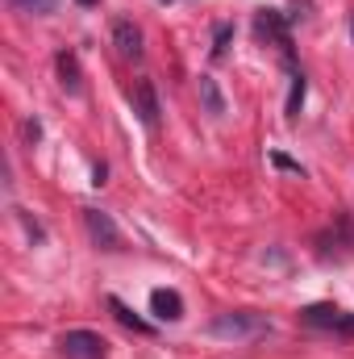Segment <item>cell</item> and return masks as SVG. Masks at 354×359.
Segmentation results:
<instances>
[{"label":"cell","instance_id":"obj_1","mask_svg":"<svg viewBox=\"0 0 354 359\" xmlns=\"http://www.w3.org/2000/svg\"><path fill=\"white\" fill-rule=\"evenodd\" d=\"M208 334L213 339H234V343H255L271 334V318L255 313V309H229V313H217L208 322Z\"/></svg>","mask_w":354,"mask_h":359},{"label":"cell","instance_id":"obj_2","mask_svg":"<svg viewBox=\"0 0 354 359\" xmlns=\"http://www.w3.org/2000/svg\"><path fill=\"white\" fill-rule=\"evenodd\" d=\"M313 247H317V259H325V264L351 259L354 255V217L351 213H334V222L313 238Z\"/></svg>","mask_w":354,"mask_h":359},{"label":"cell","instance_id":"obj_3","mask_svg":"<svg viewBox=\"0 0 354 359\" xmlns=\"http://www.w3.org/2000/svg\"><path fill=\"white\" fill-rule=\"evenodd\" d=\"M255 34L279 50V59H283L288 72L296 67V59H292V21H288L279 8H259V13H255Z\"/></svg>","mask_w":354,"mask_h":359},{"label":"cell","instance_id":"obj_4","mask_svg":"<svg viewBox=\"0 0 354 359\" xmlns=\"http://www.w3.org/2000/svg\"><path fill=\"white\" fill-rule=\"evenodd\" d=\"M300 322L313 330H330V334H354V313L338 309V305H304Z\"/></svg>","mask_w":354,"mask_h":359},{"label":"cell","instance_id":"obj_5","mask_svg":"<svg viewBox=\"0 0 354 359\" xmlns=\"http://www.w3.org/2000/svg\"><path fill=\"white\" fill-rule=\"evenodd\" d=\"M59 351H63V359H104L108 355V339L96 334V330H67L59 339Z\"/></svg>","mask_w":354,"mask_h":359},{"label":"cell","instance_id":"obj_6","mask_svg":"<svg viewBox=\"0 0 354 359\" xmlns=\"http://www.w3.org/2000/svg\"><path fill=\"white\" fill-rule=\"evenodd\" d=\"M84 226H88L92 243H96L100 251H121V247H125V238H121L117 222H113L104 209H84Z\"/></svg>","mask_w":354,"mask_h":359},{"label":"cell","instance_id":"obj_7","mask_svg":"<svg viewBox=\"0 0 354 359\" xmlns=\"http://www.w3.org/2000/svg\"><path fill=\"white\" fill-rule=\"evenodd\" d=\"M129 96H134V109H138L142 126H150V130H155V126H159V113H163V109H159V92H155V80H150V76L134 80V92H129Z\"/></svg>","mask_w":354,"mask_h":359},{"label":"cell","instance_id":"obj_8","mask_svg":"<svg viewBox=\"0 0 354 359\" xmlns=\"http://www.w3.org/2000/svg\"><path fill=\"white\" fill-rule=\"evenodd\" d=\"M55 72H59V84H63V92H71V96H80V92H84L80 59H76L71 50H59V55H55Z\"/></svg>","mask_w":354,"mask_h":359},{"label":"cell","instance_id":"obj_9","mask_svg":"<svg viewBox=\"0 0 354 359\" xmlns=\"http://www.w3.org/2000/svg\"><path fill=\"white\" fill-rule=\"evenodd\" d=\"M113 46L125 55V59H142V29L134 21H117L113 25Z\"/></svg>","mask_w":354,"mask_h":359},{"label":"cell","instance_id":"obj_10","mask_svg":"<svg viewBox=\"0 0 354 359\" xmlns=\"http://www.w3.org/2000/svg\"><path fill=\"white\" fill-rule=\"evenodd\" d=\"M150 313L163 318V322H179L183 318V301H179L176 288H155L150 292Z\"/></svg>","mask_w":354,"mask_h":359},{"label":"cell","instance_id":"obj_11","mask_svg":"<svg viewBox=\"0 0 354 359\" xmlns=\"http://www.w3.org/2000/svg\"><path fill=\"white\" fill-rule=\"evenodd\" d=\"M108 309H113V318H117L121 326H129L134 334H155V326H150L146 318H138V313H134V309H129L121 297H108Z\"/></svg>","mask_w":354,"mask_h":359},{"label":"cell","instance_id":"obj_12","mask_svg":"<svg viewBox=\"0 0 354 359\" xmlns=\"http://www.w3.org/2000/svg\"><path fill=\"white\" fill-rule=\"evenodd\" d=\"M200 100H204V109L213 113V117H221L225 113V96L217 88V80L213 76H200Z\"/></svg>","mask_w":354,"mask_h":359},{"label":"cell","instance_id":"obj_13","mask_svg":"<svg viewBox=\"0 0 354 359\" xmlns=\"http://www.w3.org/2000/svg\"><path fill=\"white\" fill-rule=\"evenodd\" d=\"M288 76H292V92H288V117H300V104H304V88H309V84H304V72H300V67H292Z\"/></svg>","mask_w":354,"mask_h":359},{"label":"cell","instance_id":"obj_14","mask_svg":"<svg viewBox=\"0 0 354 359\" xmlns=\"http://www.w3.org/2000/svg\"><path fill=\"white\" fill-rule=\"evenodd\" d=\"M17 13H34V17H46V13H55V4L59 0H8Z\"/></svg>","mask_w":354,"mask_h":359},{"label":"cell","instance_id":"obj_15","mask_svg":"<svg viewBox=\"0 0 354 359\" xmlns=\"http://www.w3.org/2000/svg\"><path fill=\"white\" fill-rule=\"evenodd\" d=\"M229 42H234V25L225 21V25H217V29H213V59H221Z\"/></svg>","mask_w":354,"mask_h":359},{"label":"cell","instance_id":"obj_16","mask_svg":"<svg viewBox=\"0 0 354 359\" xmlns=\"http://www.w3.org/2000/svg\"><path fill=\"white\" fill-rule=\"evenodd\" d=\"M271 163H275V168H283V172H292V176H304V168H300L296 159H288V155H279V151H271Z\"/></svg>","mask_w":354,"mask_h":359},{"label":"cell","instance_id":"obj_17","mask_svg":"<svg viewBox=\"0 0 354 359\" xmlns=\"http://www.w3.org/2000/svg\"><path fill=\"white\" fill-rule=\"evenodd\" d=\"M76 4H100V0H76Z\"/></svg>","mask_w":354,"mask_h":359},{"label":"cell","instance_id":"obj_18","mask_svg":"<svg viewBox=\"0 0 354 359\" xmlns=\"http://www.w3.org/2000/svg\"><path fill=\"white\" fill-rule=\"evenodd\" d=\"M159 4H176V0H159Z\"/></svg>","mask_w":354,"mask_h":359}]
</instances>
